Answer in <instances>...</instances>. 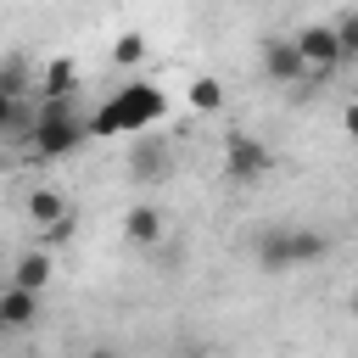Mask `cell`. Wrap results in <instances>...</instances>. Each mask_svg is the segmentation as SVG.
Masks as SVG:
<instances>
[{"instance_id":"7a4b0ae2","label":"cell","mask_w":358,"mask_h":358,"mask_svg":"<svg viewBox=\"0 0 358 358\" xmlns=\"http://www.w3.org/2000/svg\"><path fill=\"white\" fill-rule=\"evenodd\" d=\"M84 134H90V123H78V117L67 112V101H50V106L34 117V151H39V157H67Z\"/></svg>"},{"instance_id":"277c9868","label":"cell","mask_w":358,"mask_h":358,"mask_svg":"<svg viewBox=\"0 0 358 358\" xmlns=\"http://www.w3.org/2000/svg\"><path fill=\"white\" fill-rule=\"evenodd\" d=\"M268 162H274V157H268V145H257L252 134H229V140H224V173H229V179L252 185V179H263V173H268Z\"/></svg>"},{"instance_id":"6da1fadb","label":"cell","mask_w":358,"mask_h":358,"mask_svg":"<svg viewBox=\"0 0 358 358\" xmlns=\"http://www.w3.org/2000/svg\"><path fill=\"white\" fill-rule=\"evenodd\" d=\"M162 112H168V95H162L157 84L134 78V84L112 90V101L90 117V134H134V140H140L151 123H162Z\"/></svg>"},{"instance_id":"8fae6325","label":"cell","mask_w":358,"mask_h":358,"mask_svg":"<svg viewBox=\"0 0 358 358\" xmlns=\"http://www.w3.org/2000/svg\"><path fill=\"white\" fill-rule=\"evenodd\" d=\"M28 213H34L39 224H56V229L67 224V213H62V196H50V190H34V196H28Z\"/></svg>"},{"instance_id":"2e32d148","label":"cell","mask_w":358,"mask_h":358,"mask_svg":"<svg viewBox=\"0 0 358 358\" xmlns=\"http://www.w3.org/2000/svg\"><path fill=\"white\" fill-rule=\"evenodd\" d=\"M140 56H145L140 34H123V39H117V62H140Z\"/></svg>"},{"instance_id":"9a60e30c","label":"cell","mask_w":358,"mask_h":358,"mask_svg":"<svg viewBox=\"0 0 358 358\" xmlns=\"http://www.w3.org/2000/svg\"><path fill=\"white\" fill-rule=\"evenodd\" d=\"M336 39H341V56H358V11L336 17Z\"/></svg>"},{"instance_id":"d6986e66","label":"cell","mask_w":358,"mask_h":358,"mask_svg":"<svg viewBox=\"0 0 358 358\" xmlns=\"http://www.w3.org/2000/svg\"><path fill=\"white\" fill-rule=\"evenodd\" d=\"M352 313H358V291H352Z\"/></svg>"},{"instance_id":"ac0fdd59","label":"cell","mask_w":358,"mask_h":358,"mask_svg":"<svg viewBox=\"0 0 358 358\" xmlns=\"http://www.w3.org/2000/svg\"><path fill=\"white\" fill-rule=\"evenodd\" d=\"M90 358H117V352H106V347H95V352H90Z\"/></svg>"},{"instance_id":"30bf717a","label":"cell","mask_w":358,"mask_h":358,"mask_svg":"<svg viewBox=\"0 0 358 358\" xmlns=\"http://www.w3.org/2000/svg\"><path fill=\"white\" fill-rule=\"evenodd\" d=\"M45 280H50V257H45V252H28V257L17 263V280H11V285H22V291H39Z\"/></svg>"},{"instance_id":"8992f818","label":"cell","mask_w":358,"mask_h":358,"mask_svg":"<svg viewBox=\"0 0 358 358\" xmlns=\"http://www.w3.org/2000/svg\"><path fill=\"white\" fill-rule=\"evenodd\" d=\"M302 50H296V39H268L263 45V73L268 78H280V84H291V78H302Z\"/></svg>"},{"instance_id":"9c48e42d","label":"cell","mask_w":358,"mask_h":358,"mask_svg":"<svg viewBox=\"0 0 358 358\" xmlns=\"http://www.w3.org/2000/svg\"><path fill=\"white\" fill-rule=\"evenodd\" d=\"M123 229H129V241H140V246H151V241L162 235V213H157V207H129V218H123Z\"/></svg>"},{"instance_id":"e0dca14e","label":"cell","mask_w":358,"mask_h":358,"mask_svg":"<svg viewBox=\"0 0 358 358\" xmlns=\"http://www.w3.org/2000/svg\"><path fill=\"white\" fill-rule=\"evenodd\" d=\"M341 123H347V134H352V140H358V101H352V106H347V117H341Z\"/></svg>"},{"instance_id":"ba28073f","label":"cell","mask_w":358,"mask_h":358,"mask_svg":"<svg viewBox=\"0 0 358 358\" xmlns=\"http://www.w3.org/2000/svg\"><path fill=\"white\" fill-rule=\"evenodd\" d=\"M34 313H39V291H22V285H11V291L0 296V319H6L11 330L34 324Z\"/></svg>"},{"instance_id":"52a82bcc","label":"cell","mask_w":358,"mask_h":358,"mask_svg":"<svg viewBox=\"0 0 358 358\" xmlns=\"http://www.w3.org/2000/svg\"><path fill=\"white\" fill-rule=\"evenodd\" d=\"M162 168H168V145L151 140V134H140L134 151H129V173H134V179H157Z\"/></svg>"},{"instance_id":"7c38bea8","label":"cell","mask_w":358,"mask_h":358,"mask_svg":"<svg viewBox=\"0 0 358 358\" xmlns=\"http://www.w3.org/2000/svg\"><path fill=\"white\" fill-rule=\"evenodd\" d=\"M218 101H224V90H218V78H196V84H190V106H196V112H213Z\"/></svg>"},{"instance_id":"3957f363","label":"cell","mask_w":358,"mask_h":358,"mask_svg":"<svg viewBox=\"0 0 358 358\" xmlns=\"http://www.w3.org/2000/svg\"><path fill=\"white\" fill-rule=\"evenodd\" d=\"M319 252H324V241H319L313 229H285V224H280V229H268V235H263V246H257L263 268H274V274H280V268H296V263H313Z\"/></svg>"},{"instance_id":"5bb4252c","label":"cell","mask_w":358,"mask_h":358,"mask_svg":"<svg viewBox=\"0 0 358 358\" xmlns=\"http://www.w3.org/2000/svg\"><path fill=\"white\" fill-rule=\"evenodd\" d=\"M67 84H73V67H67V62H50V67H45V95H50V101H62V95H67Z\"/></svg>"},{"instance_id":"4fadbf2b","label":"cell","mask_w":358,"mask_h":358,"mask_svg":"<svg viewBox=\"0 0 358 358\" xmlns=\"http://www.w3.org/2000/svg\"><path fill=\"white\" fill-rule=\"evenodd\" d=\"M17 95H22V62L6 56V67H0V101H17Z\"/></svg>"},{"instance_id":"5b68a950","label":"cell","mask_w":358,"mask_h":358,"mask_svg":"<svg viewBox=\"0 0 358 358\" xmlns=\"http://www.w3.org/2000/svg\"><path fill=\"white\" fill-rule=\"evenodd\" d=\"M296 50L308 67H336L341 62V39H336V22H308L296 34Z\"/></svg>"}]
</instances>
